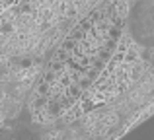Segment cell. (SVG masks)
Instances as JSON below:
<instances>
[{"mask_svg":"<svg viewBox=\"0 0 154 140\" xmlns=\"http://www.w3.org/2000/svg\"><path fill=\"white\" fill-rule=\"evenodd\" d=\"M129 6L131 0H102L76 19L45 70L41 99L63 109L74 97L90 94L123 33Z\"/></svg>","mask_w":154,"mask_h":140,"instance_id":"obj_1","label":"cell"},{"mask_svg":"<svg viewBox=\"0 0 154 140\" xmlns=\"http://www.w3.org/2000/svg\"><path fill=\"white\" fill-rule=\"evenodd\" d=\"M102 0H26L12 18L23 22V31L51 29L66 19L84 16Z\"/></svg>","mask_w":154,"mask_h":140,"instance_id":"obj_2","label":"cell"}]
</instances>
